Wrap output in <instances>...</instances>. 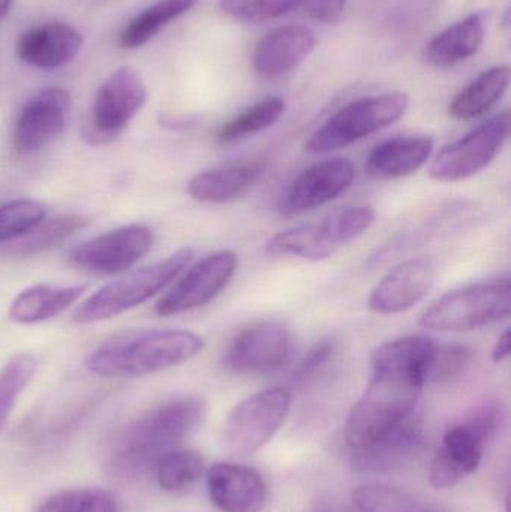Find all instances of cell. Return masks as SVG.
<instances>
[{"label": "cell", "mask_w": 511, "mask_h": 512, "mask_svg": "<svg viewBox=\"0 0 511 512\" xmlns=\"http://www.w3.org/2000/svg\"><path fill=\"white\" fill-rule=\"evenodd\" d=\"M206 411L207 403L197 396L177 397L150 409L113 439L105 468L119 480L143 477L201 426Z\"/></svg>", "instance_id": "cell-1"}, {"label": "cell", "mask_w": 511, "mask_h": 512, "mask_svg": "<svg viewBox=\"0 0 511 512\" xmlns=\"http://www.w3.org/2000/svg\"><path fill=\"white\" fill-rule=\"evenodd\" d=\"M200 334L188 330H126L96 346L84 366L104 378H141L164 372L197 357Z\"/></svg>", "instance_id": "cell-2"}, {"label": "cell", "mask_w": 511, "mask_h": 512, "mask_svg": "<svg viewBox=\"0 0 511 512\" xmlns=\"http://www.w3.org/2000/svg\"><path fill=\"white\" fill-rule=\"evenodd\" d=\"M425 376L395 366H372V378L345 426L351 450L366 447L392 432L413 415L422 394Z\"/></svg>", "instance_id": "cell-3"}, {"label": "cell", "mask_w": 511, "mask_h": 512, "mask_svg": "<svg viewBox=\"0 0 511 512\" xmlns=\"http://www.w3.org/2000/svg\"><path fill=\"white\" fill-rule=\"evenodd\" d=\"M192 258L194 251L182 248L162 261L138 268L122 279L108 283L75 310L72 321L80 325L95 324L146 303L179 277Z\"/></svg>", "instance_id": "cell-4"}, {"label": "cell", "mask_w": 511, "mask_h": 512, "mask_svg": "<svg viewBox=\"0 0 511 512\" xmlns=\"http://www.w3.org/2000/svg\"><path fill=\"white\" fill-rule=\"evenodd\" d=\"M503 421V406L488 402L479 406L464 423L450 427L429 468L431 486L438 490L450 489L476 472L486 447L500 432Z\"/></svg>", "instance_id": "cell-5"}, {"label": "cell", "mask_w": 511, "mask_h": 512, "mask_svg": "<svg viewBox=\"0 0 511 512\" xmlns=\"http://www.w3.org/2000/svg\"><path fill=\"white\" fill-rule=\"evenodd\" d=\"M408 107L410 98L404 92L357 99L336 111L311 135L306 152L324 155L351 146L401 120Z\"/></svg>", "instance_id": "cell-6"}, {"label": "cell", "mask_w": 511, "mask_h": 512, "mask_svg": "<svg viewBox=\"0 0 511 512\" xmlns=\"http://www.w3.org/2000/svg\"><path fill=\"white\" fill-rule=\"evenodd\" d=\"M510 282H483L456 289L435 301L420 324L443 333H465L507 318L510 313Z\"/></svg>", "instance_id": "cell-7"}, {"label": "cell", "mask_w": 511, "mask_h": 512, "mask_svg": "<svg viewBox=\"0 0 511 512\" xmlns=\"http://www.w3.org/2000/svg\"><path fill=\"white\" fill-rule=\"evenodd\" d=\"M147 89L131 66L116 69L93 99L83 137L90 146H104L119 137L146 104Z\"/></svg>", "instance_id": "cell-8"}, {"label": "cell", "mask_w": 511, "mask_h": 512, "mask_svg": "<svg viewBox=\"0 0 511 512\" xmlns=\"http://www.w3.org/2000/svg\"><path fill=\"white\" fill-rule=\"evenodd\" d=\"M290 406V391L282 387L267 388L242 400L225 423V447L237 457L257 453L281 429Z\"/></svg>", "instance_id": "cell-9"}, {"label": "cell", "mask_w": 511, "mask_h": 512, "mask_svg": "<svg viewBox=\"0 0 511 512\" xmlns=\"http://www.w3.org/2000/svg\"><path fill=\"white\" fill-rule=\"evenodd\" d=\"M510 135V113L503 111L477 126L461 140L443 147L432 159L429 176L437 182H461L485 170Z\"/></svg>", "instance_id": "cell-10"}, {"label": "cell", "mask_w": 511, "mask_h": 512, "mask_svg": "<svg viewBox=\"0 0 511 512\" xmlns=\"http://www.w3.org/2000/svg\"><path fill=\"white\" fill-rule=\"evenodd\" d=\"M293 348V336L287 327L261 322L245 328L231 340L222 364L236 375H270L290 361Z\"/></svg>", "instance_id": "cell-11"}, {"label": "cell", "mask_w": 511, "mask_h": 512, "mask_svg": "<svg viewBox=\"0 0 511 512\" xmlns=\"http://www.w3.org/2000/svg\"><path fill=\"white\" fill-rule=\"evenodd\" d=\"M72 111L69 92L60 87L41 90L18 113L12 146L18 155H35L65 132Z\"/></svg>", "instance_id": "cell-12"}, {"label": "cell", "mask_w": 511, "mask_h": 512, "mask_svg": "<svg viewBox=\"0 0 511 512\" xmlns=\"http://www.w3.org/2000/svg\"><path fill=\"white\" fill-rule=\"evenodd\" d=\"M237 264V255L231 251L204 256L158 301L155 312L159 316H174L206 306L227 288Z\"/></svg>", "instance_id": "cell-13"}, {"label": "cell", "mask_w": 511, "mask_h": 512, "mask_svg": "<svg viewBox=\"0 0 511 512\" xmlns=\"http://www.w3.org/2000/svg\"><path fill=\"white\" fill-rule=\"evenodd\" d=\"M155 236L146 225H128L78 246L71 264L93 274H119L137 264L152 249Z\"/></svg>", "instance_id": "cell-14"}, {"label": "cell", "mask_w": 511, "mask_h": 512, "mask_svg": "<svg viewBox=\"0 0 511 512\" xmlns=\"http://www.w3.org/2000/svg\"><path fill=\"white\" fill-rule=\"evenodd\" d=\"M356 168L347 158H332L303 171L282 195L279 212L285 218L302 215L309 210L336 200L353 185Z\"/></svg>", "instance_id": "cell-15"}, {"label": "cell", "mask_w": 511, "mask_h": 512, "mask_svg": "<svg viewBox=\"0 0 511 512\" xmlns=\"http://www.w3.org/2000/svg\"><path fill=\"white\" fill-rule=\"evenodd\" d=\"M437 279L434 259L410 258L393 267L372 289L369 309L380 315L407 312L423 300Z\"/></svg>", "instance_id": "cell-16"}, {"label": "cell", "mask_w": 511, "mask_h": 512, "mask_svg": "<svg viewBox=\"0 0 511 512\" xmlns=\"http://www.w3.org/2000/svg\"><path fill=\"white\" fill-rule=\"evenodd\" d=\"M83 44V35L75 27L62 21H50L24 30L15 51L21 62L53 71L74 62Z\"/></svg>", "instance_id": "cell-17"}, {"label": "cell", "mask_w": 511, "mask_h": 512, "mask_svg": "<svg viewBox=\"0 0 511 512\" xmlns=\"http://www.w3.org/2000/svg\"><path fill=\"white\" fill-rule=\"evenodd\" d=\"M206 481L210 499L221 511L258 512L266 504V483L254 469L216 463L207 471Z\"/></svg>", "instance_id": "cell-18"}, {"label": "cell", "mask_w": 511, "mask_h": 512, "mask_svg": "<svg viewBox=\"0 0 511 512\" xmlns=\"http://www.w3.org/2000/svg\"><path fill=\"white\" fill-rule=\"evenodd\" d=\"M315 47V35L300 24L282 26L267 33L254 50L252 66L264 78H278L299 68Z\"/></svg>", "instance_id": "cell-19"}, {"label": "cell", "mask_w": 511, "mask_h": 512, "mask_svg": "<svg viewBox=\"0 0 511 512\" xmlns=\"http://www.w3.org/2000/svg\"><path fill=\"white\" fill-rule=\"evenodd\" d=\"M423 447V430L419 421L411 415L392 432L366 447L353 450V462L357 469L369 474H387L404 468Z\"/></svg>", "instance_id": "cell-20"}, {"label": "cell", "mask_w": 511, "mask_h": 512, "mask_svg": "<svg viewBox=\"0 0 511 512\" xmlns=\"http://www.w3.org/2000/svg\"><path fill=\"white\" fill-rule=\"evenodd\" d=\"M434 153V140L426 135H407L378 144L365 162V170L372 179L395 180L410 176Z\"/></svg>", "instance_id": "cell-21"}, {"label": "cell", "mask_w": 511, "mask_h": 512, "mask_svg": "<svg viewBox=\"0 0 511 512\" xmlns=\"http://www.w3.org/2000/svg\"><path fill=\"white\" fill-rule=\"evenodd\" d=\"M266 170V162L249 161L225 165L195 174L188 183L194 200L207 204H225L248 192Z\"/></svg>", "instance_id": "cell-22"}, {"label": "cell", "mask_w": 511, "mask_h": 512, "mask_svg": "<svg viewBox=\"0 0 511 512\" xmlns=\"http://www.w3.org/2000/svg\"><path fill=\"white\" fill-rule=\"evenodd\" d=\"M89 289L86 283L50 285L42 283L21 291L9 307V318L21 325L38 324L65 312Z\"/></svg>", "instance_id": "cell-23"}, {"label": "cell", "mask_w": 511, "mask_h": 512, "mask_svg": "<svg viewBox=\"0 0 511 512\" xmlns=\"http://www.w3.org/2000/svg\"><path fill=\"white\" fill-rule=\"evenodd\" d=\"M485 39L482 14H471L438 33L425 50V59L435 68H452L479 51Z\"/></svg>", "instance_id": "cell-24"}, {"label": "cell", "mask_w": 511, "mask_h": 512, "mask_svg": "<svg viewBox=\"0 0 511 512\" xmlns=\"http://www.w3.org/2000/svg\"><path fill=\"white\" fill-rule=\"evenodd\" d=\"M509 84V66L500 65L488 69L450 102V116L456 120H473L483 116L500 102Z\"/></svg>", "instance_id": "cell-25"}, {"label": "cell", "mask_w": 511, "mask_h": 512, "mask_svg": "<svg viewBox=\"0 0 511 512\" xmlns=\"http://www.w3.org/2000/svg\"><path fill=\"white\" fill-rule=\"evenodd\" d=\"M200 0H158L135 15L119 35L120 47L134 50L147 44L177 18L191 11Z\"/></svg>", "instance_id": "cell-26"}, {"label": "cell", "mask_w": 511, "mask_h": 512, "mask_svg": "<svg viewBox=\"0 0 511 512\" xmlns=\"http://www.w3.org/2000/svg\"><path fill=\"white\" fill-rule=\"evenodd\" d=\"M323 224L299 225L273 236L264 246L270 255H293L309 261H323L336 252Z\"/></svg>", "instance_id": "cell-27"}, {"label": "cell", "mask_w": 511, "mask_h": 512, "mask_svg": "<svg viewBox=\"0 0 511 512\" xmlns=\"http://www.w3.org/2000/svg\"><path fill=\"white\" fill-rule=\"evenodd\" d=\"M438 343L425 336H407L390 340L374 349L371 355L372 366H395L416 370L428 376L432 358Z\"/></svg>", "instance_id": "cell-28"}, {"label": "cell", "mask_w": 511, "mask_h": 512, "mask_svg": "<svg viewBox=\"0 0 511 512\" xmlns=\"http://www.w3.org/2000/svg\"><path fill=\"white\" fill-rule=\"evenodd\" d=\"M285 111L284 99L270 96L237 114L230 122L224 123L216 132V140L221 144H233L252 135L272 128Z\"/></svg>", "instance_id": "cell-29"}, {"label": "cell", "mask_w": 511, "mask_h": 512, "mask_svg": "<svg viewBox=\"0 0 511 512\" xmlns=\"http://www.w3.org/2000/svg\"><path fill=\"white\" fill-rule=\"evenodd\" d=\"M353 502L359 512H441L410 493L387 484H363L357 487Z\"/></svg>", "instance_id": "cell-30"}, {"label": "cell", "mask_w": 511, "mask_h": 512, "mask_svg": "<svg viewBox=\"0 0 511 512\" xmlns=\"http://www.w3.org/2000/svg\"><path fill=\"white\" fill-rule=\"evenodd\" d=\"M156 481L165 492L177 493L200 480L204 459L198 451L176 450L156 465Z\"/></svg>", "instance_id": "cell-31"}, {"label": "cell", "mask_w": 511, "mask_h": 512, "mask_svg": "<svg viewBox=\"0 0 511 512\" xmlns=\"http://www.w3.org/2000/svg\"><path fill=\"white\" fill-rule=\"evenodd\" d=\"M86 225V219L81 216H63L42 222L32 233L17 240L11 252L23 256L41 254L75 236Z\"/></svg>", "instance_id": "cell-32"}, {"label": "cell", "mask_w": 511, "mask_h": 512, "mask_svg": "<svg viewBox=\"0 0 511 512\" xmlns=\"http://www.w3.org/2000/svg\"><path fill=\"white\" fill-rule=\"evenodd\" d=\"M38 369V361L30 354L12 357L0 370V432L8 423L18 397L29 387Z\"/></svg>", "instance_id": "cell-33"}, {"label": "cell", "mask_w": 511, "mask_h": 512, "mask_svg": "<svg viewBox=\"0 0 511 512\" xmlns=\"http://www.w3.org/2000/svg\"><path fill=\"white\" fill-rule=\"evenodd\" d=\"M47 207L33 200H17L0 206V245L17 242L45 221Z\"/></svg>", "instance_id": "cell-34"}, {"label": "cell", "mask_w": 511, "mask_h": 512, "mask_svg": "<svg viewBox=\"0 0 511 512\" xmlns=\"http://www.w3.org/2000/svg\"><path fill=\"white\" fill-rule=\"evenodd\" d=\"M35 512H119L117 499L98 489L65 490L45 499Z\"/></svg>", "instance_id": "cell-35"}, {"label": "cell", "mask_w": 511, "mask_h": 512, "mask_svg": "<svg viewBox=\"0 0 511 512\" xmlns=\"http://www.w3.org/2000/svg\"><path fill=\"white\" fill-rule=\"evenodd\" d=\"M375 212L366 206H344L321 221L336 248L353 242L374 225Z\"/></svg>", "instance_id": "cell-36"}, {"label": "cell", "mask_w": 511, "mask_h": 512, "mask_svg": "<svg viewBox=\"0 0 511 512\" xmlns=\"http://www.w3.org/2000/svg\"><path fill=\"white\" fill-rule=\"evenodd\" d=\"M305 0H219L225 14L240 21L263 23L302 8Z\"/></svg>", "instance_id": "cell-37"}, {"label": "cell", "mask_w": 511, "mask_h": 512, "mask_svg": "<svg viewBox=\"0 0 511 512\" xmlns=\"http://www.w3.org/2000/svg\"><path fill=\"white\" fill-rule=\"evenodd\" d=\"M470 349L462 345H438L426 381L450 382L461 378L471 364Z\"/></svg>", "instance_id": "cell-38"}, {"label": "cell", "mask_w": 511, "mask_h": 512, "mask_svg": "<svg viewBox=\"0 0 511 512\" xmlns=\"http://www.w3.org/2000/svg\"><path fill=\"white\" fill-rule=\"evenodd\" d=\"M335 352L336 342L333 339H321L320 342L315 343L294 369L293 382L302 384V382L308 381L309 378L317 375L332 360Z\"/></svg>", "instance_id": "cell-39"}, {"label": "cell", "mask_w": 511, "mask_h": 512, "mask_svg": "<svg viewBox=\"0 0 511 512\" xmlns=\"http://www.w3.org/2000/svg\"><path fill=\"white\" fill-rule=\"evenodd\" d=\"M300 9L312 20L333 23L344 14L345 0H305Z\"/></svg>", "instance_id": "cell-40"}, {"label": "cell", "mask_w": 511, "mask_h": 512, "mask_svg": "<svg viewBox=\"0 0 511 512\" xmlns=\"http://www.w3.org/2000/svg\"><path fill=\"white\" fill-rule=\"evenodd\" d=\"M510 346L511 333L510 330H506L498 337L497 343H495L494 349H492V360H494V363H503L504 360L509 358Z\"/></svg>", "instance_id": "cell-41"}, {"label": "cell", "mask_w": 511, "mask_h": 512, "mask_svg": "<svg viewBox=\"0 0 511 512\" xmlns=\"http://www.w3.org/2000/svg\"><path fill=\"white\" fill-rule=\"evenodd\" d=\"M12 0H0V20L8 15L11 11Z\"/></svg>", "instance_id": "cell-42"}]
</instances>
